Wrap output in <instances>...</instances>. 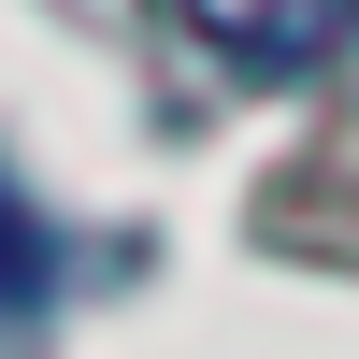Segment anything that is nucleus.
<instances>
[{
  "mask_svg": "<svg viewBox=\"0 0 359 359\" xmlns=\"http://www.w3.org/2000/svg\"><path fill=\"white\" fill-rule=\"evenodd\" d=\"M172 29H187L201 57H230V72L287 86V72H331L359 43V0H172Z\"/></svg>",
  "mask_w": 359,
  "mask_h": 359,
  "instance_id": "1",
  "label": "nucleus"
},
{
  "mask_svg": "<svg viewBox=\"0 0 359 359\" xmlns=\"http://www.w3.org/2000/svg\"><path fill=\"white\" fill-rule=\"evenodd\" d=\"M43 287H57V230L15 201V172H0V316H43Z\"/></svg>",
  "mask_w": 359,
  "mask_h": 359,
  "instance_id": "2",
  "label": "nucleus"
}]
</instances>
